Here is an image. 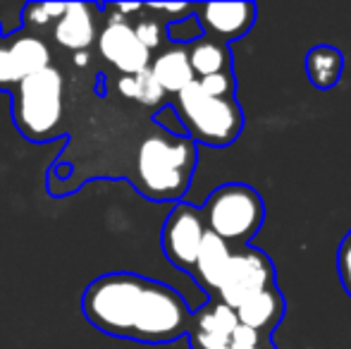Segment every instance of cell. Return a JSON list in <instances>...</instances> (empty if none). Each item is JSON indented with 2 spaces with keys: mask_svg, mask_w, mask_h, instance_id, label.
I'll list each match as a JSON object with an SVG mask.
<instances>
[{
  "mask_svg": "<svg viewBox=\"0 0 351 349\" xmlns=\"http://www.w3.org/2000/svg\"><path fill=\"white\" fill-rule=\"evenodd\" d=\"M93 5L86 3H67L62 17L56 22L53 38L58 46L67 51L82 53L96 41V17H93Z\"/></svg>",
  "mask_w": 351,
  "mask_h": 349,
  "instance_id": "cell-13",
  "label": "cell"
},
{
  "mask_svg": "<svg viewBox=\"0 0 351 349\" xmlns=\"http://www.w3.org/2000/svg\"><path fill=\"white\" fill-rule=\"evenodd\" d=\"M251 349H278L273 345V337H263V340L258 342L256 347H251Z\"/></svg>",
  "mask_w": 351,
  "mask_h": 349,
  "instance_id": "cell-23",
  "label": "cell"
},
{
  "mask_svg": "<svg viewBox=\"0 0 351 349\" xmlns=\"http://www.w3.org/2000/svg\"><path fill=\"white\" fill-rule=\"evenodd\" d=\"M46 67H51V51L34 34H14L8 43H0V91L14 88Z\"/></svg>",
  "mask_w": 351,
  "mask_h": 349,
  "instance_id": "cell-8",
  "label": "cell"
},
{
  "mask_svg": "<svg viewBox=\"0 0 351 349\" xmlns=\"http://www.w3.org/2000/svg\"><path fill=\"white\" fill-rule=\"evenodd\" d=\"M230 256H232L230 244L222 242V239L215 237L213 232H206L191 278H194L196 282H199V287L206 289L210 297H215L217 285H220L222 275H225V270H227V263H230Z\"/></svg>",
  "mask_w": 351,
  "mask_h": 349,
  "instance_id": "cell-15",
  "label": "cell"
},
{
  "mask_svg": "<svg viewBox=\"0 0 351 349\" xmlns=\"http://www.w3.org/2000/svg\"><path fill=\"white\" fill-rule=\"evenodd\" d=\"M206 232L208 230H206L204 215H201L199 206L186 204V201H177L175 208L170 210V215L162 223V232H160L162 254H165L167 261L175 265V268L191 275Z\"/></svg>",
  "mask_w": 351,
  "mask_h": 349,
  "instance_id": "cell-7",
  "label": "cell"
},
{
  "mask_svg": "<svg viewBox=\"0 0 351 349\" xmlns=\"http://www.w3.org/2000/svg\"><path fill=\"white\" fill-rule=\"evenodd\" d=\"M237 326L239 321L234 309L222 304L220 299H210L206 306L194 311L186 337L191 342V349H227Z\"/></svg>",
  "mask_w": 351,
  "mask_h": 349,
  "instance_id": "cell-11",
  "label": "cell"
},
{
  "mask_svg": "<svg viewBox=\"0 0 351 349\" xmlns=\"http://www.w3.org/2000/svg\"><path fill=\"white\" fill-rule=\"evenodd\" d=\"M344 72V53L335 46H313L306 53V75L320 91L337 86Z\"/></svg>",
  "mask_w": 351,
  "mask_h": 349,
  "instance_id": "cell-17",
  "label": "cell"
},
{
  "mask_svg": "<svg viewBox=\"0 0 351 349\" xmlns=\"http://www.w3.org/2000/svg\"><path fill=\"white\" fill-rule=\"evenodd\" d=\"M65 82L56 67L36 72L12 88V117L19 134L29 141H48L62 120Z\"/></svg>",
  "mask_w": 351,
  "mask_h": 349,
  "instance_id": "cell-5",
  "label": "cell"
},
{
  "mask_svg": "<svg viewBox=\"0 0 351 349\" xmlns=\"http://www.w3.org/2000/svg\"><path fill=\"white\" fill-rule=\"evenodd\" d=\"M134 34L141 41V46L153 53V51H158V48L162 46V41L167 38V22L158 17H143L136 22Z\"/></svg>",
  "mask_w": 351,
  "mask_h": 349,
  "instance_id": "cell-20",
  "label": "cell"
},
{
  "mask_svg": "<svg viewBox=\"0 0 351 349\" xmlns=\"http://www.w3.org/2000/svg\"><path fill=\"white\" fill-rule=\"evenodd\" d=\"M196 84L204 93H208L213 98H232L237 96V80L234 72L230 75H210V77H201L196 80Z\"/></svg>",
  "mask_w": 351,
  "mask_h": 349,
  "instance_id": "cell-21",
  "label": "cell"
},
{
  "mask_svg": "<svg viewBox=\"0 0 351 349\" xmlns=\"http://www.w3.org/2000/svg\"><path fill=\"white\" fill-rule=\"evenodd\" d=\"M337 275L344 292L351 297V230L344 234L342 244L337 249Z\"/></svg>",
  "mask_w": 351,
  "mask_h": 349,
  "instance_id": "cell-22",
  "label": "cell"
},
{
  "mask_svg": "<svg viewBox=\"0 0 351 349\" xmlns=\"http://www.w3.org/2000/svg\"><path fill=\"white\" fill-rule=\"evenodd\" d=\"M186 56L194 70V77H210V75H230L232 70V51L227 43L208 38L201 34L196 41L186 43Z\"/></svg>",
  "mask_w": 351,
  "mask_h": 349,
  "instance_id": "cell-16",
  "label": "cell"
},
{
  "mask_svg": "<svg viewBox=\"0 0 351 349\" xmlns=\"http://www.w3.org/2000/svg\"><path fill=\"white\" fill-rule=\"evenodd\" d=\"M67 3H29L24 8V27L41 29L51 22H58L65 12Z\"/></svg>",
  "mask_w": 351,
  "mask_h": 349,
  "instance_id": "cell-19",
  "label": "cell"
},
{
  "mask_svg": "<svg viewBox=\"0 0 351 349\" xmlns=\"http://www.w3.org/2000/svg\"><path fill=\"white\" fill-rule=\"evenodd\" d=\"M234 313L239 326L251 328L261 337H273L275 328L280 326L287 313V299L282 289L275 285V287H268L256 297L246 299L241 306L234 309Z\"/></svg>",
  "mask_w": 351,
  "mask_h": 349,
  "instance_id": "cell-12",
  "label": "cell"
},
{
  "mask_svg": "<svg viewBox=\"0 0 351 349\" xmlns=\"http://www.w3.org/2000/svg\"><path fill=\"white\" fill-rule=\"evenodd\" d=\"M256 3H204L194 5V19L201 34L230 46L237 38H244L256 22Z\"/></svg>",
  "mask_w": 351,
  "mask_h": 349,
  "instance_id": "cell-9",
  "label": "cell"
},
{
  "mask_svg": "<svg viewBox=\"0 0 351 349\" xmlns=\"http://www.w3.org/2000/svg\"><path fill=\"white\" fill-rule=\"evenodd\" d=\"M206 230L222 242L246 247L265 223V201L254 186L244 182H227L210 191L204 208Z\"/></svg>",
  "mask_w": 351,
  "mask_h": 349,
  "instance_id": "cell-4",
  "label": "cell"
},
{
  "mask_svg": "<svg viewBox=\"0 0 351 349\" xmlns=\"http://www.w3.org/2000/svg\"><path fill=\"white\" fill-rule=\"evenodd\" d=\"M117 91L125 98L141 103L146 108H162V103L167 98V93L162 91L148 70L136 72V75H122L117 80Z\"/></svg>",
  "mask_w": 351,
  "mask_h": 349,
  "instance_id": "cell-18",
  "label": "cell"
},
{
  "mask_svg": "<svg viewBox=\"0 0 351 349\" xmlns=\"http://www.w3.org/2000/svg\"><path fill=\"white\" fill-rule=\"evenodd\" d=\"M196 160L199 154L189 136L153 132L136 149V189L151 201H180L194 180Z\"/></svg>",
  "mask_w": 351,
  "mask_h": 349,
  "instance_id": "cell-2",
  "label": "cell"
},
{
  "mask_svg": "<svg viewBox=\"0 0 351 349\" xmlns=\"http://www.w3.org/2000/svg\"><path fill=\"white\" fill-rule=\"evenodd\" d=\"M0 38H3V29H0Z\"/></svg>",
  "mask_w": 351,
  "mask_h": 349,
  "instance_id": "cell-24",
  "label": "cell"
},
{
  "mask_svg": "<svg viewBox=\"0 0 351 349\" xmlns=\"http://www.w3.org/2000/svg\"><path fill=\"white\" fill-rule=\"evenodd\" d=\"M275 285H278V273H275L273 258L263 249H254L251 244H246V247L232 249L230 263L213 299H220L230 309H237L246 299Z\"/></svg>",
  "mask_w": 351,
  "mask_h": 349,
  "instance_id": "cell-6",
  "label": "cell"
},
{
  "mask_svg": "<svg viewBox=\"0 0 351 349\" xmlns=\"http://www.w3.org/2000/svg\"><path fill=\"white\" fill-rule=\"evenodd\" d=\"M82 311L96 330L143 345H167L189 333L186 299L170 285L136 273H106L82 297Z\"/></svg>",
  "mask_w": 351,
  "mask_h": 349,
  "instance_id": "cell-1",
  "label": "cell"
},
{
  "mask_svg": "<svg viewBox=\"0 0 351 349\" xmlns=\"http://www.w3.org/2000/svg\"><path fill=\"white\" fill-rule=\"evenodd\" d=\"M98 51L122 75H136L148 70L151 65V51L141 46L136 38L134 27L130 22H108L98 34Z\"/></svg>",
  "mask_w": 351,
  "mask_h": 349,
  "instance_id": "cell-10",
  "label": "cell"
},
{
  "mask_svg": "<svg viewBox=\"0 0 351 349\" xmlns=\"http://www.w3.org/2000/svg\"><path fill=\"white\" fill-rule=\"evenodd\" d=\"M170 106L175 108L184 127V134L194 144L222 149V146L234 144L244 132V110L237 96L213 98L201 91L196 80L186 88H182Z\"/></svg>",
  "mask_w": 351,
  "mask_h": 349,
  "instance_id": "cell-3",
  "label": "cell"
},
{
  "mask_svg": "<svg viewBox=\"0 0 351 349\" xmlns=\"http://www.w3.org/2000/svg\"><path fill=\"white\" fill-rule=\"evenodd\" d=\"M148 72L167 96H177L182 88H186L196 80L194 70L189 65L186 46H175V43L170 48H165V51H160L156 58H151Z\"/></svg>",
  "mask_w": 351,
  "mask_h": 349,
  "instance_id": "cell-14",
  "label": "cell"
}]
</instances>
